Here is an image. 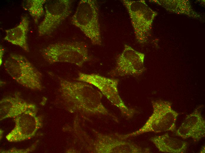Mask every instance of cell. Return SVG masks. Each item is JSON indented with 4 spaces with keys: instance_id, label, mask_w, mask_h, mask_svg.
Returning a JSON list of instances; mask_svg holds the SVG:
<instances>
[{
    "instance_id": "obj_1",
    "label": "cell",
    "mask_w": 205,
    "mask_h": 153,
    "mask_svg": "<svg viewBox=\"0 0 205 153\" xmlns=\"http://www.w3.org/2000/svg\"><path fill=\"white\" fill-rule=\"evenodd\" d=\"M57 77L61 99L68 108L107 113L101 102L102 94L92 85L82 81H72Z\"/></svg>"
},
{
    "instance_id": "obj_2",
    "label": "cell",
    "mask_w": 205,
    "mask_h": 153,
    "mask_svg": "<svg viewBox=\"0 0 205 153\" xmlns=\"http://www.w3.org/2000/svg\"><path fill=\"white\" fill-rule=\"evenodd\" d=\"M153 112L144 125L139 129L130 133L115 135L123 140L144 133H156L176 130V122L178 113L173 109L172 103L161 99L152 101Z\"/></svg>"
},
{
    "instance_id": "obj_3",
    "label": "cell",
    "mask_w": 205,
    "mask_h": 153,
    "mask_svg": "<svg viewBox=\"0 0 205 153\" xmlns=\"http://www.w3.org/2000/svg\"><path fill=\"white\" fill-rule=\"evenodd\" d=\"M42 54L50 64L66 62L82 67L91 60L87 44L83 41L58 42L49 45L43 49Z\"/></svg>"
},
{
    "instance_id": "obj_4",
    "label": "cell",
    "mask_w": 205,
    "mask_h": 153,
    "mask_svg": "<svg viewBox=\"0 0 205 153\" xmlns=\"http://www.w3.org/2000/svg\"><path fill=\"white\" fill-rule=\"evenodd\" d=\"M71 23L83 33L93 45H101L99 9L96 1H80L72 17Z\"/></svg>"
},
{
    "instance_id": "obj_5",
    "label": "cell",
    "mask_w": 205,
    "mask_h": 153,
    "mask_svg": "<svg viewBox=\"0 0 205 153\" xmlns=\"http://www.w3.org/2000/svg\"><path fill=\"white\" fill-rule=\"evenodd\" d=\"M4 66L6 72L20 84L33 90L42 89V74L25 56L11 54Z\"/></svg>"
},
{
    "instance_id": "obj_6",
    "label": "cell",
    "mask_w": 205,
    "mask_h": 153,
    "mask_svg": "<svg viewBox=\"0 0 205 153\" xmlns=\"http://www.w3.org/2000/svg\"><path fill=\"white\" fill-rule=\"evenodd\" d=\"M76 80L96 87L112 104L120 109L124 116L130 118L134 115L135 112V110L127 107L120 95L118 88V79L105 77L97 74H87L79 72Z\"/></svg>"
},
{
    "instance_id": "obj_7",
    "label": "cell",
    "mask_w": 205,
    "mask_h": 153,
    "mask_svg": "<svg viewBox=\"0 0 205 153\" xmlns=\"http://www.w3.org/2000/svg\"><path fill=\"white\" fill-rule=\"evenodd\" d=\"M129 14L136 40L140 43L147 41L156 13L143 1H121Z\"/></svg>"
},
{
    "instance_id": "obj_8",
    "label": "cell",
    "mask_w": 205,
    "mask_h": 153,
    "mask_svg": "<svg viewBox=\"0 0 205 153\" xmlns=\"http://www.w3.org/2000/svg\"><path fill=\"white\" fill-rule=\"evenodd\" d=\"M72 1L48 0L45 4V16L38 26L39 36L52 33L71 13Z\"/></svg>"
},
{
    "instance_id": "obj_9",
    "label": "cell",
    "mask_w": 205,
    "mask_h": 153,
    "mask_svg": "<svg viewBox=\"0 0 205 153\" xmlns=\"http://www.w3.org/2000/svg\"><path fill=\"white\" fill-rule=\"evenodd\" d=\"M144 54L125 44L123 50L118 56L115 68L108 73L113 77L139 76L145 71Z\"/></svg>"
},
{
    "instance_id": "obj_10",
    "label": "cell",
    "mask_w": 205,
    "mask_h": 153,
    "mask_svg": "<svg viewBox=\"0 0 205 153\" xmlns=\"http://www.w3.org/2000/svg\"><path fill=\"white\" fill-rule=\"evenodd\" d=\"M37 112L29 111L14 118L15 125L6 135L7 140L10 142H16L34 136L43 126L42 117L37 115Z\"/></svg>"
},
{
    "instance_id": "obj_11",
    "label": "cell",
    "mask_w": 205,
    "mask_h": 153,
    "mask_svg": "<svg viewBox=\"0 0 205 153\" xmlns=\"http://www.w3.org/2000/svg\"><path fill=\"white\" fill-rule=\"evenodd\" d=\"M202 105L199 106L186 116L176 134L183 139L191 138L197 142L205 136V121L201 114Z\"/></svg>"
},
{
    "instance_id": "obj_12",
    "label": "cell",
    "mask_w": 205,
    "mask_h": 153,
    "mask_svg": "<svg viewBox=\"0 0 205 153\" xmlns=\"http://www.w3.org/2000/svg\"><path fill=\"white\" fill-rule=\"evenodd\" d=\"M29 111H37L36 105L23 99L20 93H16L13 96H8L0 101V119L15 118Z\"/></svg>"
},
{
    "instance_id": "obj_13",
    "label": "cell",
    "mask_w": 205,
    "mask_h": 153,
    "mask_svg": "<svg viewBox=\"0 0 205 153\" xmlns=\"http://www.w3.org/2000/svg\"><path fill=\"white\" fill-rule=\"evenodd\" d=\"M29 21L28 16H23L19 24L11 29L6 30L4 39L13 44L18 46L27 52H29L27 42V33Z\"/></svg>"
},
{
    "instance_id": "obj_14",
    "label": "cell",
    "mask_w": 205,
    "mask_h": 153,
    "mask_svg": "<svg viewBox=\"0 0 205 153\" xmlns=\"http://www.w3.org/2000/svg\"><path fill=\"white\" fill-rule=\"evenodd\" d=\"M150 140L159 151L166 153H184L186 152L188 143L170 136L168 133L152 137Z\"/></svg>"
},
{
    "instance_id": "obj_15",
    "label": "cell",
    "mask_w": 205,
    "mask_h": 153,
    "mask_svg": "<svg viewBox=\"0 0 205 153\" xmlns=\"http://www.w3.org/2000/svg\"><path fill=\"white\" fill-rule=\"evenodd\" d=\"M46 1V0H27L23 1V8L29 12L35 23H37L45 14L43 5Z\"/></svg>"
},
{
    "instance_id": "obj_16",
    "label": "cell",
    "mask_w": 205,
    "mask_h": 153,
    "mask_svg": "<svg viewBox=\"0 0 205 153\" xmlns=\"http://www.w3.org/2000/svg\"><path fill=\"white\" fill-rule=\"evenodd\" d=\"M38 142L34 144L30 147L24 149H17L15 147L12 148L8 150H1V153H27L34 150L36 148Z\"/></svg>"
},
{
    "instance_id": "obj_17",
    "label": "cell",
    "mask_w": 205,
    "mask_h": 153,
    "mask_svg": "<svg viewBox=\"0 0 205 153\" xmlns=\"http://www.w3.org/2000/svg\"><path fill=\"white\" fill-rule=\"evenodd\" d=\"M5 50L3 47L0 46V64L1 65L2 63V58L4 53Z\"/></svg>"
},
{
    "instance_id": "obj_18",
    "label": "cell",
    "mask_w": 205,
    "mask_h": 153,
    "mask_svg": "<svg viewBox=\"0 0 205 153\" xmlns=\"http://www.w3.org/2000/svg\"><path fill=\"white\" fill-rule=\"evenodd\" d=\"M200 153H205V146H204L201 149V150L200 152Z\"/></svg>"
}]
</instances>
